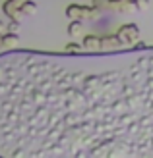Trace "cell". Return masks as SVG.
I'll return each instance as SVG.
<instances>
[{"label":"cell","instance_id":"obj_1","mask_svg":"<svg viewBox=\"0 0 153 158\" xmlns=\"http://www.w3.org/2000/svg\"><path fill=\"white\" fill-rule=\"evenodd\" d=\"M153 158V48L0 54V158Z\"/></svg>","mask_w":153,"mask_h":158},{"label":"cell","instance_id":"obj_2","mask_svg":"<svg viewBox=\"0 0 153 158\" xmlns=\"http://www.w3.org/2000/svg\"><path fill=\"white\" fill-rule=\"evenodd\" d=\"M91 4L97 6L99 10H109L116 14H132L138 10L134 0H93Z\"/></svg>","mask_w":153,"mask_h":158},{"label":"cell","instance_id":"obj_3","mask_svg":"<svg viewBox=\"0 0 153 158\" xmlns=\"http://www.w3.org/2000/svg\"><path fill=\"white\" fill-rule=\"evenodd\" d=\"M103 10H99L97 6H83V4H70L66 8V15L70 19H93L99 18Z\"/></svg>","mask_w":153,"mask_h":158},{"label":"cell","instance_id":"obj_4","mask_svg":"<svg viewBox=\"0 0 153 158\" xmlns=\"http://www.w3.org/2000/svg\"><path fill=\"white\" fill-rule=\"evenodd\" d=\"M116 37L120 39L122 46H134L140 41V27L136 23H126L116 31Z\"/></svg>","mask_w":153,"mask_h":158},{"label":"cell","instance_id":"obj_5","mask_svg":"<svg viewBox=\"0 0 153 158\" xmlns=\"http://www.w3.org/2000/svg\"><path fill=\"white\" fill-rule=\"evenodd\" d=\"M25 2V0H6V2L2 4V12L8 15L10 19H23L25 15H23V12L20 10V6Z\"/></svg>","mask_w":153,"mask_h":158},{"label":"cell","instance_id":"obj_6","mask_svg":"<svg viewBox=\"0 0 153 158\" xmlns=\"http://www.w3.org/2000/svg\"><path fill=\"white\" fill-rule=\"evenodd\" d=\"M122 48V43L116 35H103L101 37V50L109 52V50H118Z\"/></svg>","mask_w":153,"mask_h":158},{"label":"cell","instance_id":"obj_7","mask_svg":"<svg viewBox=\"0 0 153 158\" xmlns=\"http://www.w3.org/2000/svg\"><path fill=\"white\" fill-rule=\"evenodd\" d=\"M18 43H20V35L14 33V31H8L6 35H2L0 48L2 50H14V48H18Z\"/></svg>","mask_w":153,"mask_h":158},{"label":"cell","instance_id":"obj_8","mask_svg":"<svg viewBox=\"0 0 153 158\" xmlns=\"http://www.w3.org/2000/svg\"><path fill=\"white\" fill-rule=\"evenodd\" d=\"M82 44H83V48H85L87 52H99V50H101V37L85 35Z\"/></svg>","mask_w":153,"mask_h":158},{"label":"cell","instance_id":"obj_9","mask_svg":"<svg viewBox=\"0 0 153 158\" xmlns=\"http://www.w3.org/2000/svg\"><path fill=\"white\" fill-rule=\"evenodd\" d=\"M20 10L23 12V15H33V14H37V4L33 0H25V2L20 6Z\"/></svg>","mask_w":153,"mask_h":158},{"label":"cell","instance_id":"obj_10","mask_svg":"<svg viewBox=\"0 0 153 158\" xmlns=\"http://www.w3.org/2000/svg\"><path fill=\"white\" fill-rule=\"evenodd\" d=\"M82 27H83V21H82V19H72V23L68 25V35H70V37H76V35H79V31H82Z\"/></svg>","mask_w":153,"mask_h":158},{"label":"cell","instance_id":"obj_11","mask_svg":"<svg viewBox=\"0 0 153 158\" xmlns=\"http://www.w3.org/2000/svg\"><path fill=\"white\" fill-rule=\"evenodd\" d=\"M83 48V44H78V43H68L66 46H64V52H68V54H79Z\"/></svg>","mask_w":153,"mask_h":158},{"label":"cell","instance_id":"obj_12","mask_svg":"<svg viewBox=\"0 0 153 158\" xmlns=\"http://www.w3.org/2000/svg\"><path fill=\"white\" fill-rule=\"evenodd\" d=\"M134 4H136V8H138V10H147L149 8V0H134Z\"/></svg>","mask_w":153,"mask_h":158},{"label":"cell","instance_id":"obj_13","mask_svg":"<svg viewBox=\"0 0 153 158\" xmlns=\"http://www.w3.org/2000/svg\"><path fill=\"white\" fill-rule=\"evenodd\" d=\"M8 31H14V33H18V31H20V21H18V19H12L10 23H8Z\"/></svg>","mask_w":153,"mask_h":158},{"label":"cell","instance_id":"obj_14","mask_svg":"<svg viewBox=\"0 0 153 158\" xmlns=\"http://www.w3.org/2000/svg\"><path fill=\"white\" fill-rule=\"evenodd\" d=\"M2 31H4V23L0 21V35H2Z\"/></svg>","mask_w":153,"mask_h":158}]
</instances>
